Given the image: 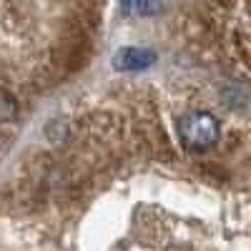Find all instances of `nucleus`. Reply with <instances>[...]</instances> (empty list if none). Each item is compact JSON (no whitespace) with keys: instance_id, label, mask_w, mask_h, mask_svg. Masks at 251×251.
Instances as JSON below:
<instances>
[{"instance_id":"obj_2","label":"nucleus","mask_w":251,"mask_h":251,"mask_svg":"<svg viewBox=\"0 0 251 251\" xmlns=\"http://www.w3.org/2000/svg\"><path fill=\"white\" fill-rule=\"evenodd\" d=\"M156 63V53L151 48H121L113 55V66L118 71H143Z\"/></svg>"},{"instance_id":"obj_1","label":"nucleus","mask_w":251,"mask_h":251,"mask_svg":"<svg viewBox=\"0 0 251 251\" xmlns=\"http://www.w3.org/2000/svg\"><path fill=\"white\" fill-rule=\"evenodd\" d=\"M178 136L183 141L186 149L191 151H206L219 141L221 136V126L219 121L206 113V111H194V113H186L178 123Z\"/></svg>"},{"instance_id":"obj_4","label":"nucleus","mask_w":251,"mask_h":251,"mask_svg":"<svg viewBox=\"0 0 251 251\" xmlns=\"http://www.w3.org/2000/svg\"><path fill=\"white\" fill-rule=\"evenodd\" d=\"M133 5H136V0H123V8H126V10H128V13L133 10Z\"/></svg>"},{"instance_id":"obj_3","label":"nucleus","mask_w":251,"mask_h":251,"mask_svg":"<svg viewBox=\"0 0 251 251\" xmlns=\"http://www.w3.org/2000/svg\"><path fill=\"white\" fill-rule=\"evenodd\" d=\"M13 113H15V100H13L10 93L5 91V93H3V108H0V118H3V121H10Z\"/></svg>"}]
</instances>
